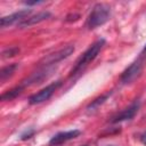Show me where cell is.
<instances>
[{
	"label": "cell",
	"instance_id": "cell-1",
	"mask_svg": "<svg viewBox=\"0 0 146 146\" xmlns=\"http://www.w3.org/2000/svg\"><path fill=\"white\" fill-rule=\"evenodd\" d=\"M105 46V40L104 39H98L97 41H95L76 60L74 67L72 68L71 71V74L70 76H73V75H76L78 73L82 72L96 57L97 55L100 52V50L103 49V47Z\"/></svg>",
	"mask_w": 146,
	"mask_h": 146
},
{
	"label": "cell",
	"instance_id": "cell-2",
	"mask_svg": "<svg viewBox=\"0 0 146 146\" xmlns=\"http://www.w3.org/2000/svg\"><path fill=\"white\" fill-rule=\"evenodd\" d=\"M111 17V7L106 3H97L91 9L88 18H87V27L96 29L98 26L104 25Z\"/></svg>",
	"mask_w": 146,
	"mask_h": 146
},
{
	"label": "cell",
	"instance_id": "cell-3",
	"mask_svg": "<svg viewBox=\"0 0 146 146\" xmlns=\"http://www.w3.org/2000/svg\"><path fill=\"white\" fill-rule=\"evenodd\" d=\"M62 86V81H55V82H51L49 83L48 86H46L44 88H42L41 90H39L38 92L33 94L30 98H29V103L31 105H36V104H41L46 100H48L52 95L54 92Z\"/></svg>",
	"mask_w": 146,
	"mask_h": 146
},
{
	"label": "cell",
	"instance_id": "cell-4",
	"mask_svg": "<svg viewBox=\"0 0 146 146\" xmlns=\"http://www.w3.org/2000/svg\"><path fill=\"white\" fill-rule=\"evenodd\" d=\"M141 70H143V63L141 60H135L133 63H131L121 74V82L122 83H130L132 82L133 80H136L140 73H141Z\"/></svg>",
	"mask_w": 146,
	"mask_h": 146
},
{
	"label": "cell",
	"instance_id": "cell-5",
	"mask_svg": "<svg viewBox=\"0 0 146 146\" xmlns=\"http://www.w3.org/2000/svg\"><path fill=\"white\" fill-rule=\"evenodd\" d=\"M74 51V47L73 46H66L59 50H57L56 52L54 54H50L48 55L47 57H44L42 59V63H43V66H50L52 64H56L58 62H60L62 59L68 57L72 52Z\"/></svg>",
	"mask_w": 146,
	"mask_h": 146
},
{
	"label": "cell",
	"instance_id": "cell-6",
	"mask_svg": "<svg viewBox=\"0 0 146 146\" xmlns=\"http://www.w3.org/2000/svg\"><path fill=\"white\" fill-rule=\"evenodd\" d=\"M31 14V9H23V10H19V11H16L11 15H8V16H3L1 19H0V25L1 27H7L9 25H13L15 23H22L25 18L29 17V15Z\"/></svg>",
	"mask_w": 146,
	"mask_h": 146
},
{
	"label": "cell",
	"instance_id": "cell-7",
	"mask_svg": "<svg viewBox=\"0 0 146 146\" xmlns=\"http://www.w3.org/2000/svg\"><path fill=\"white\" fill-rule=\"evenodd\" d=\"M79 135H80V130H76V129L58 132V133H56L55 136L51 137V139L49 140V145H50V146H58V145H62V144H64V143H66V141H68V140H71V139L76 138Z\"/></svg>",
	"mask_w": 146,
	"mask_h": 146
},
{
	"label": "cell",
	"instance_id": "cell-8",
	"mask_svg": "<svg viewBox=\"0 0 146 146\" xmlns=\"http://www.w3.org/2000/svg\"><path fill=\"white\" fill-rule=\"evenodd\" d=\"M139 110V103L138 102H135L132 103L130 106H128L127 108H124L123 111H121L117 115H115L112 120L113 123H117V122H122V121H128V120H131L136 113L138 112Z\"/></svg>",
	"mask_w": 146,
	"mask_h": 146
},
{
	"label": "cell",
	"instance_id": "cell-9",
	"mask_svg": "<svg viewBox=\"0 0 146 146\" xmlns=\"http://www.w3.org/2000/svg\"><path fill=\"white\" fill-rule=\"evenodd\" d=\"M50 17V13L48 11H41V13H38L36 15H33V16H29L27 18H25L22 23L18 24V26L21 27H26V26H31V25H34V24H38L47 18Z\"/></svg>",
	"mask_w": 146,
	"mask_h": 146
},
{
	"label": "cell",
	"instance_id": "cell-10",
	"mask_svg": "<svg viewBox=\"0 0 146 146\" xmlns=\"http://www.w3.org/2000/svg\"><path fill=\"white\" fill-rule=\"evenodd\" d=\"M23 90H24L23 87H21V86H16L15 88H13V89H10V90L3 92V94L1 95V99H2V100H11V99L16 98L18 95H21Z\"/></svg>",
	"mask_w": 146,
	"mask_h": 146
},
{
	"label": "cell",
	"instance_id": "cell-11",
	"mask_svg": "<svg viewBox=\"0 0 146 146\" xmlns=\"http://www.w3.org/2000/svg\"><path fill=\"white\" fill-rule=\"evenodd\" d=\"M16 68H17V65L16 64H9V65L2 67L1 68V72H0V79H1V81H5L6 79H8L15 72Z\"/></svg>",
	"mask_w": 146,
	"mask_h": 146
},
{
	"label": "cell",
	"instance_id": "cell-12",
	"mask_svg": "<svg viewBox=\"0 0 146 146\" xmlns=\"http://www.w3.org/2000/svg\"><path fill=\"white\" fill-rule=\"evenodd\" d=\"M111 94H112V92H106V94L102 95L100 97L96 98L92 103H90V105L88 106V110H90V111H91V110H94V108H97L99 105H102V104H103V103H104V102H105V100L111 96Z\"/></svg>",
	"mask_w": 146,
	"mask_h": 146
},
{
	"label": "cell",
	"instance_id": "cell-13",
	"mask_svg": "<svg viewBox=\"0 0 146 146\" xmlns=\"http://www.w3.org/2000/svg\"><path fill=\"white\" fill-rule=\"evenodd\" d=\"M18 51V49L17 48H9V49H7V50H5L3 52H2V55H3V57H10V56H14L16 52Z\"/></svg>",
	"mask_w": 146,
	"mask_h": 146
},
{
	"label": "cell",
	"instance_id": "cell-14",
	"mask_svg": "<svg viewBox=\"0 0 146 146\" xmlns=\"http://www.w3.org/2000/svg\"><path fill=\"white\" fill-rule=\"evenodd\" d=\"M33 133H34V130H31V131H29V132L26 131L25 133H23V135H22V139H23V140L29 139V138H31V137L33 136Z\"/></svg>",
	"mask_w": 146,
	"mask_h": 146
},
{
	"label": "cell",
	"instance_id": "cell-15",
	"mask_svg": "<svg viewBox=\"0 0 146 146\" xmlns=\"http://www.w3.org/2000/svg\"><path fill=\"white\" fill-rule=\"evenodd\" d=\"M139 139H140V141H141V144L146 146V131H144V132H143V133L140 135V137H139Z\"/></svg>",
	"mask_w": 146,
	"mask_h": 146
},
{
	"label": "cell",
	"instance_id": "cell-16",
	"mask_svg": "<svg viewBox=\"0 0 146 146\" xmlns=\"http://www.w3.org/2000/svg\"><path fill=\"white\" fill-rule=\"evenodd\" d=\"M43 1H25V5L27 6H35V5H39V3H42Z\"/></svg>",
	"mask_w": 146,
	"mask_h": 146
},
{
	"label": "cell",
	"instance_id": "cell-17",
	"mask_svg": "<svg viewBox=\"0 0 146 146\" xmlns=\"http://www.w3.org/2000/svg\"><path fill=\"white\" fill-rule=\"evenodd\" d=\"M144 52H146V46H145V48H144Z\"/></svg>",
	"mask_w": 146,
	"mask_h": 146
},
{
	"label": "cell",
	"instance_id": "cell-18",
	"mask_svg": "<svg viewBox=\"0 0 146 146\" xmlns=\"http://www.w3.org/2000/svg\"><path fill=\"white\" fill-rule=\"evenodd\" d=\"M83 146H87V145H83Z\"/></svg>",
	"mask_w": 146,
	"mask_h": 146
}]
</instances>
